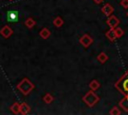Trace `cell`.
<instances>
[{
	"instance_id": "16",
	"label": "cell",
	"mask_w": 128,
	"mask_h": 115,
	"mask_svg": "<svg viewBox=\"0 0 128 115\" xmlns=\"http://www.w3.org/2000/svg\"><path fill=\"white\" fill-rule=\"evenodd\" d=\"M99 87H100V83H99V82H98L96 79L92 80V81L89 83V88H90V90L96 91L97 89H99Z\"/></svg>"
},
{
	"instance_id": "18",
	"label": "cell",
	"mask_w": 128,
	"mask_h": 115,
	"mask_svg": "<svg viewBox=\"0 0 128 115\" xmlns=\"http://www.w3.org/2000/svg\"><path fill=\"white\" fill-rule=\"evenodd\" d=\"M43 101H44V103H46V104H50V103H52L53 102V100H54V97L50 94V93H46L44 96H43Z\"/></svg>"
},
{
	"instance_id": "15",
	"label": "cell",
	"mask_w": 128,
	"mask_h": 115,
	"mask_svg": "<svg viewBox=\"0 0 128 115\" xmlns=\"http://www.w3.org/2000/svg\"><path fill=\"white\" fill-rule=\"evenodd\" d=\"M63 24H64V21H63V19H62L60 16H57V17L54 18V20H53V25H54L55 27L60 28Z\"/></svg>"
},
{
	"instance_id": "7",
	"label": "cell",
	"mask_w": 128,
	"mask_h": 115,
	"mask_svg": "<svg viewBox=\"0 0 128 115\" xmlns=\"http://www.w3.org/2000/svg\"><path fill=\"white\" fill-rule=\"evenodd\" d=\"M0 34H1V36L4 37V38H9V37L13 34V30H12V28H11L10 26L4 25V26L0 29Z\"/></svg>"
},
{
	"instance_id": "4",
	"label": "cell",
	"mask_w": 128,
	"mask_h": 115,
	"mask_svg": "<svg viewBox=\"0 0 128 115\" xmlns=\"http://www.w3.org/2000/svg\"><path fill=\"white\" fill-rule=\"evenodd\" d=\"M79 43L84 47V48H88L92 43H93V38L89 35V34H84L79 38Z\"/></svg>"
},
{
	"instance_id": "21",
	"label": "cell",
	"mask_w": 128,
	"mask_h": 115,
	"mask_svg": "<svg viewBox=\"0 0 128 115\" xmlns=\"http://www.w3.org/2000/svg\"><path fill=\"white\" fill-rule=\"evenodd\" d=\"M120 5H121L124 9H127V8H128V0H121Z\"/></svg>"
},
{
	"instance_id": "13",
	"label": "cell",
	"mask_w": 128,
	"mask_h": 115,
	"mask_svg": "<svg viewBox=\"0 0 128 115\" xmlns=\"http://www.w3.org/2000/svg\"><path fill=\"white\" fill-rule=\"evenodd\" d=\"M35 24H36V21H35L32 17H28V18L24 21V25H25L27 28H29V29H32V28L35 26Z\"/></svg>"
},
{
	"instance_id": "1",
	"label": "cell",
	"mask_w": 128,
	"mask_h": 115,
	"mask_svg": "<svg viewBox=\"0 0 128 115\" xmlns=\"http://www.w3.org/2000/svg\"><path fill=\"white\" fill-rule=\"evenodd\" d=\"M114 87L123 95H128V70L114 84Z\"/></svg>"
},
{
	"instance_id": "10",
	"label": "cell",
	"mask_w": 128,
	"mask_h": 115,
	"mask_svg": "<svg viewBox=\"0 0 128 115\" xmlns=\"http://www.w3.org/2000/svg\"><path fill=\"white\" fill-rule=\"evenodd\" d=\"M105 36H106V38L108 39V40H110V41H115L116 40V34H115V30L114 29H112V28H110L106 33H105Z\"/></svg>"
},
{
	"instance_id": "11",
	"label": "cell",
	"mask_w": 128,
	"mask_h": 115,
	"mask_svg": "<svg viewBox=\"0 0 128 115\" xmlns=\"http://www.w3.org/2000/svg\"><path fill=\"white\" fill-rule=\"evenodd\" d=\"M29 112H30V106L26 102L21 103L20 104V114L25 115V114H28Z\"/></svg>"
},
{
	"instance_id": "24",
	"label": "cell",
	"mask_w": 128,
	"mask_h": 115,
	"mask_svg": "<svg viewBox=\"0 0 128 115\" xmlns=\"http://www.w3.org/2000/svg\"><path fill=\"white\" fill-rule=\"evenodd\" d=\"M9 1H12V0H9Z\"/></svg>"
},
{
	"instance_id": "8",
	"label": "cell",
	"mask_w": 128,
	"mask_h": 115,
	"mask_svg": "<svg viewBox=\"0 0 128 115\" xmlns=\"http://www.w3.org/2000/svg\"><path fill=\"white\" fill-rule=\"evenodd\" d=\"M101 11L103 12V14L105 15V16H110V15H112V13H113V11H114V8L112 7V5H110L109 3H107V4H105L102 8H101Z\"/></svg>"
},
{
	"instance_id": "6",
	"label": "cell",
	"mask_w": 128,
	"mask_h": 115,
	"mask_svg": "<svg viewBox=\"0 0 128 115\" xmlns=\"http://www.w3.org/2000/svg\"><path fill=\"white\" fill-rule=\"evenodd\" d=\"M20 18V14L18 11H8L6 14V19L9 22H17Z\"/></svg>"
},
{
	"instance_id": "9",
	"label": "cell",
	"mask_w": 128,
	"mask_h": 115,
	"mask_svg": "<svg viewBox=\"0 0 128 115\" xmlns=\"http://www.w3.org/2000/svg\"><path fill=\"white\" fill-rule=\"evenodd\" d=\"M119 107L122 108L124 112H128V95H124V98L119 101Z\"/></svg>"
},
{
	"instance_id": "2",
	"label": "cell",
	"mask_w": 128,
	"mask_h": 115,
	"mask_svg": "<svg viewBox=\"0 0 128 115\" xmlns=\"http://www.w3.org/2000/svg\"><path fill=\"white\" fill-rule=\"evenodd\" d=\"M16 88L24 95H28L33 89H34V84L28 79V78H23L16 86Z\"/></svg>"
},
{
	"instance_id": "12",
	"label": "cell",
	"mask_w": 128,
	"mask_h": 115,
	"mask_svg": "<svg viewBox=\"0 0 128 115\" xmlns=\"http://www.w3.org/2000/svg\"><path fill=\"white\" fill-rule=\"evenodd\" d=\"M50 30L48 29V28H46V27H44V28H42L40 31H39V36L42 38V39H48L49 38V36H50Z\"/></svg>"
},
{
	"instance_id": "19",
	"label": "cell",
	"mask_w": 128,
	"mask_h": 115,
	"mask_svg": "<svg viewBox=\"0 0 128 115\" xmlns=\"http://www.w3.org/2000/svg\"><path fill=\"white\" fill-rule=\"evenodd\" d=\"M114 30H115V34H116V37L117 38H120V37H122L124 35V30L122 28H120V27L117 26Z\"/></svg>"
},
{
	"instance_id": "14",
	"label": "cell",
	"mask_w": 128,
	"mask_h": 115,
	"mask_svg": "<svg viewBox=\"0 0 128 115\" xmlns=\"http://www.w3.org/2000/svg\"><path fill=\"white\" fill-rule=\"evenodd\" d=\"M97 60L101 63V64H104L107 60H108V56L105 52H100L98 55H97Z\"/></svg>"
},
{
	"instance_id": "3",
	"label": "cell",
	"mask_w": 128,
	"mask_h": 115,
	"mask_svg": "<svg viewBox=\"0 0 128 115\" xmlns=\"http://www.w3.org/2000/svg\"><path fill=\"white\" fill-rule=\"evenodd\" d=\"M82 100H83V102H84L87 106L93 107L95 104L98 103L99 97L95 94V92H94L93 90H90V91H88V92L82 97Z\"/></svg>"
},
{
	"instance_id": "5",
	"label": "cell",
	"mask_w": 128,
	"mask_h": 115,
	"mask_svg": "<svg viewBox=\"0 0 128 115\" xmlns=\"http://www.w3.org/2000/svg\"><path fill=\"white\" fill-rule=\"evenodd\" d=\"M120 23V20L114 16V15H110L108 16V19L106 20V24L109 26V28H112V29H115Z\"/></svg>"
},
{
	"instance_id": "17",
	"label": "cell",
	"mask_w": 128,
	"mask_h": 115,
	"mask_svg": "<svg viewBox=\"0 0 128 115\" xmlns=\"http://www.w3.org/2000/svg\"><path fill=\"white\" fill-rule=\"evenodd\" d=\"M10 110H11L12 113H14V114H19V113H20V104L17 103V102L13 103V104L10 106Z\"/></svg>"
},
{
	"instance_id": "22",
	"label": "cell",
	"mask_w": 128,
	"mask_h": 115,
	"mask_svg": "<svg viewBox=\"0 0 128 115\" xmlns=\"http://www.w3.org/2000/svg\"><path fill=\"white\" fill-rule=\"evenodd\" d=\"M94 1H95V2L97 3V4H100V3H101V2L103 1V0H94Z\"/></svg>"
},
{
	"instance_id": "23",
	"label": "cell",
	"mask_w": 128,
	"mask_h": 115,
	"mask_svg": "<svg viewBox=\"0 0 128 115\" xmlns=\"http://www.w3.org/2000/svg\"><path fill=\"white\" fill-rule=\"evenodd\" d=\"M127 17H128V11H127Z\"/></svg>"
},
{
	"instance_id": "20",
	"label": "cell",
	"mask_w": 128,
	"mask_h": 115,
	"mask_svg": "<svg viewBox=\"0 0 128 115\" xmlns=\"http://www.w3.org/2000/svg\"><path fill=\"white\" fill-rule=\"evenodd\" d=\"M109 114H110V115H120V114H121V111L119 110L118 107L114 106V107H112L111 110L109 111Z\"/></svg>"
}]
</instances>
